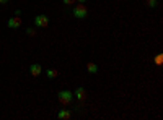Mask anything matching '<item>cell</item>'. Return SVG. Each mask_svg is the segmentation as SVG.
<instances>
[{
    "label": "cell",
    "instance_id": "6da1fadb",
    "mask_svg": "<svg viewBox=\"0 0 163 120\" xmlns=\"http://www.w3.org/2000/svg\"><path fill=\"white\" fill-rule=\"evenodd\" d=\"M57 96H59V102H60L62 106H68V104H72V101H73V93L68 91V89L60 91Z\"/></svg>",
    "mask_w": 163,
    "mask_h": 120
},
{
    "label": "cell",
    "instance_id": "7a4b0ae2",
    "mask_svg": "<svg viewBox=\"0 0 163 120\" xmlns=\"http://www.w3.org/2000/svg\"><path fill=\"white\" fill-rule=\"evenodd\" d=\"M73 16H75V18H80V20H83V18L88 16V8H86V5H85V3L75 5V8H73Z\"/></svg>",
    "mask_w": 163,
    "mask_h": 120
},
{
    "label": "cell",
    "instance_id": "3957f363",
    "mask_svg": "<svg viewBox=\"0 0 163 120\" xmlns=\"http://www.w3.org/2000/svg\"><path fill=\"white\" fill-rule=\"evenodd\" d=\"M34 24L37 28H47L49 26V16L46 15H37L34 18Z\"/></svg>",
    "mask_w": 163,
    "mask_h": 120
},
{
    "label": "cell",
    "instance_id": "277c9868",
    "mask_svg": "<svg viewBox=\"0 0 163 120\" xmlns=\"http://www.w3.org/2000/svg\"><path fill=\"white\" fill-rule=\"evenodd\" d=\"M21 23H23V20L20 16H13V18H10V20L7 21V26L10 28V29H18L21 26Z\"/></svg>",
    "mask_w": 163,
    "mask_h": 120
},
{
    "label": "cell",
    "instance_id": "5b68a950",
    "mask_svg": "<svg viewBox=\"0 0 163 120\" xmlns=\"http://www.w3.org/2000/svg\"><path fill=\"white\" fill-rule=\"evenodd\" d=\"M86 96H88V93H86V89H85V88H82V86L77 88V89H75V93H73V97L78 99V101H82V102L86 99Z\"/></svg>",
    "mask_w": 163,
    "mask_h": 120
},
{
    "label": "cell",
    "instance_id": "8992f818",
    "mask_svg": "<svg viewBox=\"0 0 163 120\" xmlns=\"http://www.w3.org/2000/svg\"><path fill=\"white\" fill-rule=\"evenodd\" d=\"M29 73L33 75V77H39V75L42 73V67L39 64H33L29 67Z\"/></svg>",
    "mask_w": 163,
    "mask_h": 120
},
{
    "label": "cell",
    "instance_id": "52a82bcc",
    "mask_svg": "<svg viewBox=\"0 0 163 120\" xmlns=\"http://www.w3.org/2000/svg\"><path fill=\"white\" fill-rule=\"evenodd\" d=\"M57 117L62 118V120H68V118H72V110L70 109H62V110H59Z\"/></svg>",
    "mask_w": 163,
    "mask_h": 120
},
{
    "label": "cell",
    "instance_id": "ba28073f",
    "mask_svg": "<svg viewBox=\"0 0 163 120\" xmlns=\"http://www.w3.org/2000/svg\"><path fill=\"white\" fill-rule=\"evenodd\" d=\"M46 77L51 78V80H54V78L59 77V72L55 70V68H49V70H46Z\"/></svg>",
    "mask_w": 163,
    "mask_h": 120
},
{
    "label": "cell",
    "instance_id": "9c48e42d",
    "mask_svg": "<svg viewBox=\"0 0 163 120\" xmlns=\"http://www.w3.org/2000/svg\"><path fill=\"white\" fill-rule=\"evenodd\" d=\"M86 70H88V73L95 75V73L98 72V65L93 64V62H88V64H86Z\"/></svg>",
    "mask_w": 163,
    "mask_h": 120
},
{
    "label": "cell",
    "instance_id": "30bf717a",
    "mask_svg": "<svg viewBox=\"0 0 163 120\" xmlns=\"http://www.w3.org/2000/svg\"><path fill=\"white\" fill-rule=\"evenodd\" d=\"M153 62H155V65H161V64H163V54H158V55H156L155 59H153Z\"/></svg>",
    "mask_w": 163,
    "mask_h": 120
},
{
    "label": "cell",
    "instance_id": "8fae6325",
    "mask_svg": "<svg viewBox=\"0 0 163 120\" xmlns=\"http://www.w3.org/2000/svg\"><path fill=\"white\" fill-rule=\"evenodd\" d=\"M156 3H158V0H147V7H150V8H155Z\"/></svg>",
    "mask_w": 163,
    "mask_h": 120
},
{
    "label": "cell",
    "instance_id": "7c38bea8",
    "mask_svg": "<svg viewBox=\"0 0 163 120\" xmlns=\"http://www.w3.org/2000/svg\"><path fill=\"white\" fill-rule=\"evenodd\" d=\"M26 34H28V36H34V34H36V29H34V28H28V29H26Z\"/></svg>",
    "mask_w": 163,
    "mask_h": 120
},
{
    "label": "cell",
    "instance_id": "4fadbf2b",
    "mask_svg": "<svg viewBox=\"0 0 163 120\" xmlns=\"http://www.w3.org/2000/svg\"><path fill=\"white\" fill-rule=\"evenodd\" d=\"M65 5H75V0H62Z\"/></svg>",
    "mask_w": 163,
    "mask_h": 120
},
{
    "label": "cell",
    "instance_id": "5bb4252c",
    "mask_svg": "<svg viewBox=\"0 0 163 120\" xmlns=\"http://www.w3.org/2000/svg\"><path fill=\"white\" fill-rule=\"evenodd\" d=\"M10 2V0H0V3H2V5H7Z\"/></svg>",
    "mask_w": 163,
    "mask_h": 120
},
{
    "label": "cell",
    "instance_id": "9a60e30c",
    "mask_svg": "<svg viewBox=\"0 0 163 120\" xmlns=\"http://www.w3.org/2000/svg\"><path fill=\"white\" fill-rule=\"evenodd\" d=\"M75 2H78V3H86V0H75Z\"/></svg>",
    "mask_w": 163,
    "mask_h": 120
}]
</instances>
